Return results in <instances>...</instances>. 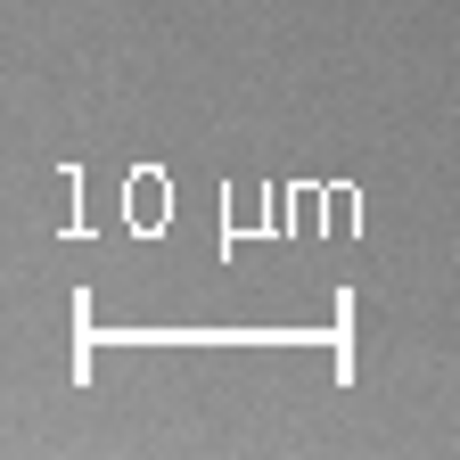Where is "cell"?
Listing matches in <instances>:
<instances>
[]
</instances>
